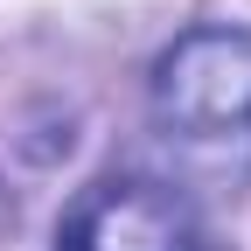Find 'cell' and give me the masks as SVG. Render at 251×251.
<instances>
[{
	"label": "cell",
	"mask_w": 251,
	"mask_h": 251,
	"mask_svg": "<svg viewBox=\"0 0 251 251\" xmlns=\"http://www.w3.org/2000/svg\"><path fill=\"white\" fill-rule=\"evenodd\" d=\"M56 251H216V237L188 216V202L175 188L112 175L77 196V209L63 216Z\"/></svg>",
	"instance_id": "2"
},
{
	"label": "cell",
	"mask_w": 251,
	"mask_h": 251,
	"mask_svg": "<svg viewBox=\"0 0 251 251\" xmlns=\"http://www.w3.org/2000/svg\"><path fill=\"white\" fill-rule=\"evenodd\" d=\"M153 112L181 140L251 133V28H188L153 63Z\"/></svg>",
	"instance_id": "1"
}]
</instances>
